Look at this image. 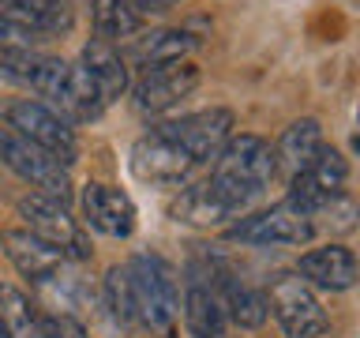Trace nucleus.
Segmentation results:
<instances>
[{"label": "nucleus", "instance_id": "obj_1", "mask_svg": "<svg viewBox=\"0 0 360 338\" xmlns=\"http://www.w3.org/2000/svg\"><path fill=\"white\" fill-rule=\"evenodd\" d=\"M274 173H278V165H274V151H270L266 139H259V135H233L221 146V154L214 158V173L202 180V192H207L218 222L244 214L266 192Z\"/></svg>", "mask_w": 360, "mask_h": 338}, {"label": "nucleus", "instance_id": "obj_2", "mask_svg": "<svg viewBox=\"0 0 360 338\" xmlns=\"http://www.w3.org/2000/svg\"><path fill=\"white\" fill-rule=\"evenodd\" d=\"M128 286H131V315L150 334L173 338L180 320V297L169 267L154 256H135L128 263Z\"/></svg>", "mask_w": 360, "mask_h": 338}, {"label": "nucleus", "instance_id": "obj_3", "mask_svg": "<svg viewBox=\"0 0 360 338\" xmlns=\"http://www.w3.org/2000/svg\"><path fill=\"white\" fill-rule=\"evenodd\" d=\"M0 117H4L8 132L22 135L27 143L41 146V151H49L60 165L75 162V151H79L75 132H72V124H68L53 106L34 101V98H15V101H8V106L0 109Z\"/></svg>", "mask_w": 360, "mask_h": 338}, {"label": "nucleus", "instance_id": "obj_4", "mask_svg": "<svg viewBox=\"0 0 360 338\" xmlns=\"http://www.w3.org/2000/svg\"><path fill=\"white\" fill-rule=\"evenodd\" d=\"M19 214L27 222V230L34 237H41L45 244H53L64 259H86L90 256V241H86V230L72 218L64 199H53V196H27L19 199Z\"/></svg>", "mask_w": 360, "mask_h": 338}, {"label": "nucleus", "instance_id": "obj_5", "mask_svg": "<svg viewBox=\"0 0 360 338\" xmlns=\"http://www.w3.org/2000/svg\"><path fill=\"white\" fill-rule=\"evenodd\" d=\"M0 162H4L19 180L38 188V196H53V199H64L72 196V177H68V165H60L49 151L27 143L22 135L0 128Z\"/></svg>", "mask_w": 360, "mask_h": 338}, {"label": "nucleus", "instance_id": "obj_6", "mask_svg": "<svg viewBox=\"0 0 360 338\" xmlns=\"http://www.w3.org/2000/svg\"><path fill=\"white\" fill-rule=\"evenodd\" d=\"M266 308L274 312V320L285 331V338H319L326 331L323 304L300 275H278L270 282Z\"/></svg>", "mask_w": 360, "mask_h": 338}, {"label": "nucleus", "instance_id": "obj_7", "mask_svg": "<svg viewBox=\"0 0 360 338\" xmlns=\"http://www.w3.org/2000/svg\"><path fill=\"white\" fill-rule=\"evenodd\" d=\"M131 177L143 180V184H154V188H173V184H184V180L195 173V158H191L184 146H176L169 135L162 132H150L143 135L139 143L131 146Z\"/></svg>", "mask_w": 360, "mask_h": 338}, {"label": "nucleus", "instance_id": "obj_8", "mask_svg": "<svg viewBox=\"0 0 360 338\" xmlns=\"http://www.w3.org/2000/svg\"><path fill=\"white\" fill-rule=\"evenodd\" d=\"M311 237L315 230L308 214L292 199H281L270 211L248 214L236 225H229V241H240V244H308Z\"/></svg>", "mask_w": 360, "mask_h": 338}, {"label": "nucleus", "instance_id": "obj_9", "mask_svg": "<svg viewBox=\"0 0 360 338\" xmlns=\"http://www.w3.org/2000/svg\"><path fill=\"white\" fill-rule=\"evenodd\" d=\"M162 135H169L176 146L195 158V165L214 162L221 154V146L233 139V113L229 109H202V113H188L180 120H169L158 128Z\"/></svg>", "mask_w": 360, "mask_h": 338}, {"label": "nucleus", "instance_id": "obj_10", "mask_svg": "<svg viewBox=\"0 0 360 338\" xmlns=\"http://www.w3.org/2000/svg\"><path fill=\"white\" fill-rule=\"evenodd\" d=\"M68 61L41 49H0V79L15 83L22 90H34L41 98H56V90L68 79Z\"/></svg>", "mask_w": 360, "mask_h": 338}, {"label": "nucleus", "instance_id": "obj_11", "mask_svg": "<svg viewBox=\"0 0 360 338\" xmlns=\"http://www.w3.org/2000/svg\"><path fill=\"white\" fill-rule=\"evenodd\" d=\"M195 83H199V68L191 61L154 68V72H143V79L135 83V106L143 113H165L176 101H184L195 90Z\"/></svg>", "mask_w": 360, "mask_h": 338}, {"label": "nucleus", "instance_id": "obj_12", "mask_svg": "<svg viewBox=\"0 0 360 338\" xmlns=\"http://www.w3.org/2000/svg\"><path fill=\"white\" fill-rule=\"evenodd\" d=\"M0 244H4L8 259L15 263L19 275H27L38 286H49V282L60 278V270L68 267V259L56 252L53 244H45L41 237H34L30 230H4L0 233Z\"/></svg>", "mask_w": 360, "mask_h": 338}, {"label": "nucleus", "instance_id": "obj_13", "mask_svg": "<svg viewBox=\"0 0 360 338\" xmlns=\"http://www.w3.org/2000/svg\"><path fill=\"white\" fill-rule=\"evenodd\" d=\"M83 218L90 230L105 237H131L135 230V203L128 192L112 184H86L83 188Z\"/></svg>", "mask_w": 360, "mask_h": 338}, {"label": "nucleus", "instance_id": "obj_14", "mask_svg": "<svg viewBox=\"0 0 360 338\" xmlns=\"http://www.w3.org/2000/svg\"><path fill=\"white\" fill-rule=\"evenodd\" d=\"M297 275L308 282V286L342 293V289H349V286H356L360 263H356V256L349 252V248H342V244H323V248H311L308 256H300Z\"/></svg>", "mask_w": 360, "mask_h": 338}, {"label": "nucleus", "instance_id": "obj_15", "mask_svg": "<svg viewBox=\"0 0 360 338\" xmlns=\"http://www.w3.org/2000/svg\"><path fill=\"white\" fill-rule=\"evenodd\" d=\"M0 19L30 30L41 42L56 38V34H68L75 23L68 0H0Z\"/></svg>", "mask_w": 360, "mask_h": 338}, {"label": "nucleus", "instance_id": "obj_16", "mask_svg": "<svg viewBox=\"0 0 360 338\" xmlns=\"http://www.w3.org/2000/svg\"><path fill=\"white\" fill-rule=\"evenodd\" d=\"M323 128L315 117H304V120H292L285 132H281V139L274 146V165L285 173L289 180L308 173V165L315 162V154L323 151Z\"/></svg>", "mask_w": 360, "mask_h": 338}, {"label": "nucleus", "instance_id": "obj_17", "mask_svg": "<svg viewBox=\"0 0 360 338\" xmlns=\"http://www.w3.org/2000/svg\"><path fill=\"white\" fill-rule=\"evenodd\" d=\"M195 45H199V38L188 30H150L128 45V61L135 68H143V72H154V68L188 61Z\"/></svg>", "mask_w": 360, "mask_h": 338}, {"label": "nucleus", "instance_id": "obj_18", "mask_svg": "<svg viewBox=\"0 0 360 338\" xmlns=\"http://www.w3.org/2000/svg\"><path fill=\"white\" fill-rule=\"evenodd\" d=\"M109 101L101 98V90L94 87V79L83 72V64H72L68 68V79L64 87L56 90L53 98V109L60 113L68 124H86V120H98L105 113Z\"/></svg>", "mask_w": 360, "mask_h": 338}, {"label": "nucleus", "instance_id": "obj_19", "mask_svg": "<svg viewBox=\"0 0 360 338\" xmlns=\"http://www.w3.org/2000/svg\"><path fill=\"white\" fill-rule=\"evenodd\" d=\"M83 72L94 79V87L101 90V98L112 101L128 90V61L109 38H90L83 49Z\"/></svg>", "mask_w": 360, "mask_h": 338}, {"label": "nucleus", "instance_id": "obj_20", "mask_svg": "<svg viewBox=\"0 0 360 338\" xmlns=\"http://www.w3.org/2000/svg\"><path fill=\"white\" fill-rule=\"evenodd\" d=\"M297 207L308 214V222H311L315 233L342 237V233H353L360 225V207L345 196L342 188H338V192H319V196L304 199V203H297Z\"/></svg>", "mask_w": 360, "mask_h": 338}, {"label": "nucleus", "instance_id": "obj_21", "mask_svg": "<svg viewBox=\"0 0 360 338\" xmlns=\"http://www.w3.org/2000/svg\"><path fill=\"white\" fill-rule=\"evenodd\" d=\"M225 308H221V297L218 289L207 286V282L191 278L188 282V293H184V327L191 338H221L225 331Z\"/></svg>", "mask_w": 360, "mask_h": 338}, {"label": "nucleus", "instance_id": "obj_22", "mask_svg": "<svg viewBox=\"0 0 360 338\" xmlns=\"http://www.w3.org/2000/svg\"><path fill=\"white\" fill-rule=\"evenodd\" d=\"M218 297H221L225 320L236 323V327H263L266 312H270L263 293L252 289V286H244V282H236V278H221Z\"/></svg>", "mask_w": 360, "mask_h": 338}, {"label": "nucleus", "instance_id": "obj_23", "mask_svg": "<svg viewBox=\"0 0 360 338\" xmlns=\"http://www.w3.org/2000/svg\"><path fill=\"white\" fill-rule=\"evenodd\" d=\"M143 27V11L131 0H94V30L98 38H128Z\"/></svg>", "mask_w": 360, "mask_h": 338}, {"label": "nucleus", "instance_id": "obj_24", "mask_svg": "<svg viewBox=\"0 0 360 338\" xmlns=\"http://www.w3.org/2000/svg\"><path fill=\"white\" fill-rule=\"evenodd\" d=\"M105 308L117 323H135L131 315V286H128V267H112L105 275Z\"/></svg>", "mask_w": 360, "mask_h": 338}, {"label": "nucleus", "instance_id": "obj_25", "mask_svg": "<svg viewBox=\"0 0 360 338\" xmlns=\"http://www.w3.org/2000/svg\"><path fill=\"white\" fill-rule=\"evenodd\" d=\"M41 38H34L30 30H22L15 27V23H8V19H0V49H34Z\"/></svg>", "mask_w": 360, "mask_h": 338}, {"label": "nucleus", "instance_id": "obj_26", "mask_svg": "<svg viewBox=\"0 0 360 338\" xmlns=\"http://www.w3.org/2000/svg\"><path fill=\"white\" fill-rule=\"evenodd\" d=\"M45 338H86V331L72 315H45Z\"/></svg>", "mask_w": 360, "mask_h": 338}, {"label": "nucleus", "instance_id": "obj_27", "mask_svg": "<svg viewBox=\"0 0 360 338\" xmlns=\"http://www.w3.org/2000/svg\"><path fill=\"white\" fill-rule=\"evenodd\" d=\"M139 11H165V8H173V4H180V0H131Z\"/></svg>", "mask_w": 360, "mask_h": 338}, {"label": "nucleus", "instance_id": "obj_28", "mask_svg": "<svg viewBox=\"0 0 360 338\" xmlns=\"http://www.w3.org/2000/svg\"><path fill=\"white\" fill-rule=\"evenodd\" d=\"M353 151L360 154V132H356V139H353Z\"/></svg>", "mask_w": 360, "mask_h": 338}]
</instances>
